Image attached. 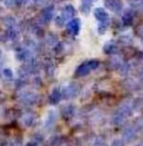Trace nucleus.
I'll return each instance as SVG.
<instances>
[{
	"mask_svg": "<svg viewBox=\"0 0 143 146\" xmlns=\"http://www.w3.org/2000/svg\"><path fill=\"white\" fill-rule=\"evenodd\" d=\"M36 100H37L36 95L33 93H28V94H25V95L22 96V101L27 104L34 103V102H36Z\"/></svg>",
	"mask_w": 143,
	"mask_h": 146,
	"instance_id": "6e6552de",
	"label": "nucleus"
},
{
	"mask_svg": "<svg viewBox=\"0 0 143 146\" xmlns=\"http://www.w3.org/2000/svg\"><path fill=\"white\" fill-rule=\"evenodd\" d=\"M3 73H4V75L6 76V77H11V76H12V71H11L10 69H4Z\"/></svg>",
	"mask_w": 143,
	"mask_h": 146,
	"instance_id": "9b49d317",
	"label": "nucleus"
},
{
	"mask_svg": "<svg viewBox=\"0 0 143 146\" xmlns=\"http://www.w3.org/2000/svg\"><path fill=\"white\" fill-rule=\"evenodd\" d=\"M1 58H2V51L0 50V59H1Z\"/></svg>",
	"mask_w": 143,
	"mask_h": 146,
	"instance_id": "2eb2a0df",
	"label": "nucleus"
},
{
	"mask_svg": "<svg viewBox=\"0 0 143 146\" xmlns=\"http://www.w3.org/2000/svg\"><path fill=\"white\" fill-rule=\"evenodd\" d=\"M77 92H78V87H76L74 84H70V85L63 88L62 96H65V97H72V96L76 95Z\"/></svg>",
	"mask_w": 143,
	"mask_h": 146,
	"instance_id": "7ed1b4c3",
	"label": "nucleus"
},
{
	"mask_svg": "<svg viewBox=\"0 0 143 146\" xmlns=\"http://www.w3.org/2000/svg\"><path fill=\"white\" fill-rule=\"evenodd\" d=\"M34 1H35V2H42L43 0H34Z\"/></svg>",
	"mask_w": 143,
	"mask_h": 146,
	"instance_id": "4468645a",
	"label": "nucleus"
},
{
	"mask_svg": "<svg viewBox=\"0 0 143 146\" xmlns=\"http://www.w3.org/2000/svg\"><path fill=\"white\" fill-rule=\"evenodd\" d=\"M67 30L72 34H78L80 30V20L79 19H72L67 25Z\"/></svg>",
	"mask_w": 143,
	"mask_h": 146,
	"instance_id": "f03ea898",
	"label": "nucleus"
},
{
	"mask_svg": "<svg viewBox=\"0 0 143 146\" xmlns=\"http://www.w3.org/2000/svg\"><path fill=\"white\" fill-rule=\"evenodd\" d=\"M53 17V8L52 7H47L41 12V19L44 22H48Z\"/></svg>",
	"mask_w": 143,
	"mask_h": 146,
	"instance_id": "39448f33",
	"label": "nucleus"
},
{
	"mask_svg": "<svg viewBox=\"0 0 143 146\" xmlns=\"http://www.w3.org/2000/svg\"><path fill=\"white\" fill-rule=\"evenodd\" d=\"M61 97H62V91H60L58 88H55L51 93L50 100L52 103H57L61 99Z\"/></svg>",
	"mask_w": 143,
	"mask_h": 146,
	"instance_id": "0eeeda50",
	"label": "nucleus"
},
{
	"mask_svg": "<svg viewBox=\"0 0 143 146\" xmlns=\"http://www.w3.org/2000/svg\"><path fill=\"white\" fill-rule=\"evenodd\" d=\"M98 61L95 60H90L87 61V62L81 64L78 68L76 69V76H79V77H82V76H85L87 74L93 71L94 69H96L98 67Z\"/></svg>",
	"mask_w": 143,
	"mask_h": 146,
	"instance_id": "f257e3e1",
	"label": "nucleus"
},
{
	"mask_svg": "<svg viewBox=\"0 0 143 146\" xmlns=\"http://www.w3.org/2000/svg\"><path fill=\"white\" fill-rule=\"evenodd\" d=\"M11 146H21V143H20V142H17V141H15V142H13V143H12V145H11Z\"/></svg>",
	"mask_w": 143,
	"mask_h": 146,
	"instance_id": "f8f14e48",
	"label": "nucleus"
},
{
	"mask_svg": "<svg viewBox=\"0 0 143 146\" xmlns=\"http://www.w3.org/2000/svg\"><path fill=\"white\" fill-rule=\"evenodd\" d=\"M30 0H15V3L19 6H23V5H26Z\"/></svg>",
	"mask_w": 143,
	"mask_h": 146,
	"instance_id": "9d476101",
	"label": "nucleus"
},
{
	"mask_svg": "<svg viewBox=\"0 0 143 146\" xmlns=\"http://www.w3.org/2000/svg\"><path fill=\"white\" fill-rule=\"evenodd\" d=\"M25 146H37V145L35 143H33V142H28Z\"/></svg>",
	"mask_w": 143,
	"mask_h": 146,
	"instance_id": "ddd939ff",
	"label": "nucleus"
},
{
	"mask_svg": "<svg viewBox=\"0 0 143 146\" xmlns=\"http://www.w3.org/2000/svg\"><path fill=\"white\" fill-rule=\"evenodd\" d=\"M74 13H75V10H74V8H73L72 5H67V6L64 8V10H63V16H64V20L66 18L73 17Z\"/></svg>",
	"mask_w": 143,
	"mask_h": 146,
	"instance_id": "1a4fd4ad",
	"label": "nucleus"
},
{
	"mask_svg": "<svg viewBox=\"0 0 143 146\" xmlns=\"http://www.w3.org/2000/svg\"><path fill=\"white\" fill-rule=\"evenodd\" d=\"M94 16L96 17L97 20L101 21V22H103V23L108 18V14L106 13V11L103 8H100V7H98V8H96L94 10Z\"/></svg>",
	"mask_w": 143,
	"mask_h": 146,
	"instance_id": "20e7f679",
	"label": "nucleus"
},
{
	"mask_svg": "<svg viewBox=\"0 0 143 146\" xmlns=\"http://www.w3.org/2000/svg\"><path fill=\"white\" fill-rule=\"evenodd\" d=\"M2 37H3V35H2V33L0 32V39H2Z\"/></svg>",
	"mask_w": 143,
	"mask_h": 146,
	"instance_id": "dca6fc26",
	"label": "nucleus"
},
{
	"mask_svg": "<svg viewBox=\"0 0 143 146\" xmlns=\"http://www.w3.org/2000/svg\"><path fill=\"white\" fill-rule=\"evenodd\" d=\"M56 122V114L54 113V111H50L47 114L46 122H45V126L46 127H52Z\"/></svg>",
	"mask_w": 143,
	"mask_h": 146,
	"instance_id": "423d86ee",
	"label": "nucleus"
}]
</instances>
